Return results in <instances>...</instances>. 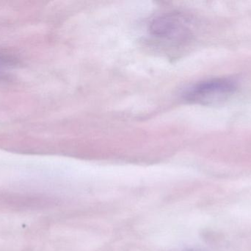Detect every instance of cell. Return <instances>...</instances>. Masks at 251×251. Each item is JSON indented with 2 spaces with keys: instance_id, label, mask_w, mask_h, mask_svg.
Here are the masks:
<instances>
[{
  "instance_id": "obj_3",
  "label": "cell",
  "mask_w": 251,
  "mask_h": 251,
  "mask_svg": "<svg viewBox=\"0 0 251 251\" xmlns=\"http://www.w3.org/2000/svg\"></svg>"
},
{
  "instance_id": "obj_1",
  "label": "cell",
  "mask_w": 251,
  "mask_h": 251,
  "mask_svg": "<svg viewBox=\"0 0 251 251\" xmlns=\"http://www.w3.org/2000/svg\"><path fill=\"white\" fill-rule=\"evenodd\" d=\"M237 89V84L228 78H214L202 81L189 88L186 100L191 103L209 106L228 100Z\"/></svg>"
},
{
  "instance_id": "obj_4",
  "label": "cell",
  "mask_w": 251,
  "mask_h": 251,
  "mask_svg": "<svg viewBox=\"0 0 251 251\" xmlns=\"http://www.w3.org/2000/svg\"><path fill=\"white\" fill-rule=\"evenodd\" d=\"M0 76H1V73H0Z\"/></svg>"
},
{
  "instance_id": "obj_2",
  "label": "cell",
  "mask_w": 251,
  "mask_h": 251,
  "mask_svg": "<svg viewBox=\"0 0 251 251\" xmlns=\"http://www.w3.org/2000/svg\"><path fill=\"white\" fill-rule=\"evenodd\" d=\"M150 32L159 40L176 44L187 41L190 36L187 22L181 16L172 13L156 18L151 24Z\"/></svg>"
}]
</instances>
